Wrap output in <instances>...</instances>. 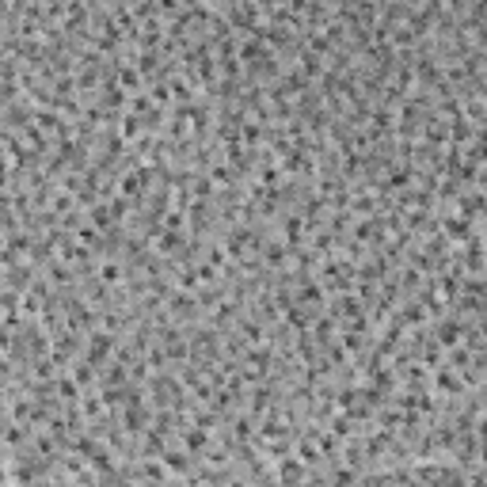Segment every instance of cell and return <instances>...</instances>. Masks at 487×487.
<instances>
[{
  "label": "cell",
  "mask_w": 487,
  "mask_h": 487,
  "mask_svg": "<svg viewBox=\"0 0 487 487\" xmlns=\"http://www.w3.org/2000/svg\"><path fill=\"white\" fill-rule=\"evenodd\" d=\"M118 278H122V266L118 263H107V266H103V282H118Z\"/></svg>",
  "instance_id": "obj_1"
}]
</instances>
